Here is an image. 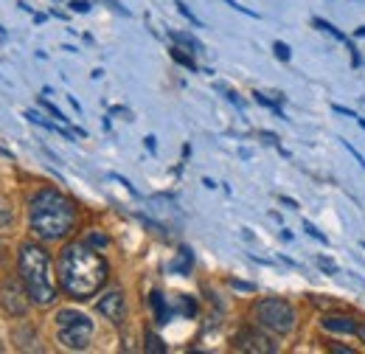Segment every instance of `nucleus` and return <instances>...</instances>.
Instances as JSON below:
<instances>
[{"label":"nucleus","mask_w":365,"mask_h":354,"mask_svg":"<svg viewBox=\"0 0 365 354\" xmlns=\"http://www.w3.org/2000/svg\"><path fill=\"white\" fill-rule=\"evenodd\" d=\"M107 261L87 242H73L59 253V284L76 301H87L107 281Z\"/></svg>","instance_id":"obj_1"},{"label":"nucleus","mask_w":365,"mask_h":354,"mask_svg":"<svg viewBox=\"0 0 365 354\" xmlns=\"http://www.w3.org/2000/svg\"><path fill=\"white\" fill-rule=\"evenodd\" d=\"M28 217H32V231L40 239L59 242V239H65L76 225V205L62 191L43 189L32 197Z\"/></svg>","instance_id":"obj_2"},{"label":"nucleus","mask_w":365,"mask_h":354,"mask_svg":"<svg viewBox=\"0 0 365 354\" xmlns=\"http://www.w3.org/2000/svg\"><path fill=\"white\" fill-rule=\"evenodd\" d=\"M20 276H23V284L32 295V301L40 304V307H48L56 301V284H54V276H51V259L48 253L40 248V245H32L25 242L20 248Z\"/></svg>","instance_id":"obj_3"},{"label":"nucleus","mask_w":365,"mask_h":354,"mask_svg":"<svg viewBox=\"0 0 365 354\" xmlns=\"http://www.w3.org/2000/svg\"><path fill=\"white\" fill-rule=\"evenodd\" d=\"M253 318L259 327H264L267 332H276V335H290L298 323V312L290 301L284 298H261L253 307Z\"/></svg>","instance_id":"obj_4"},{"label":"nucleus","mask_w":365,"mask_h":354,"mask_svg":"<svg viewBox=\"0 0 365 354\" xmlns=\"http://www.w3.org/2000/svg\"><path fill=\"white\" fill-rule=\"evenodd\" d=\"M56 329H59V343L65 349H87V343L93 340V320L84 312L76 309H62L56 315Z\"/></svg>","instance_id":"obj_5"},{"label":"nucleus","mask_w":365,"mask_h":354,"mask_svg":"<svg viewBox=\"0 0 365 354\" xmlns=\"http://www.w3.org/2000/svg\"><path fill=\"white\" fill-rule=\"evenodd\" d=\"M0 301H3V309L9 315H25L28 312V304H32V295H28L25 284H20V279H6L0 284Z\"/></svg>","instance_id":"obj_6"},{"label":"nucleus","mask_w":365,"mask_h":354,"mask_svg":"<svg viewBox=\"0 0 365 354\" xmlns=\"http://www.w3.org/2000/svg\"><path fill=\"white\" fill-rule=\"evenodd\" d=\"M233 346L239 351H256V354H272V351H279V346L272 343L267 335L256 332V329H242L236 338H233Z\"/></svg>","instance_id":"obj_7"},{"label":"nucleus","mask_w":365,"mask_h":354,"mask_svg":"<svg viewBox=\"0 0 365 354\" xmlns=\"http://www.w3.org/2000/svg\"><path fill=\"white\" fill-rule=\"evenodd\" d=\"M99 312H102L107 320L121 323V320H124V312H127V307H124V292L113 290V292L104 295V298H99Z\"/></svg>","instance_id":"obj_8"},{"label":"nucleus","mask_w":365,"mask_h":354,"mask_svg":"<svg viewBox=\"0 0 365 354\" xmlns=\"http://www.w3.org/2000/svg\"><path fill=\"white\" fill-rule=\"evenodd\" d=\"M320 327L326 332H334V335H357L360 323L351 315H323L320 318Z\"/></svg>","instance_id":"obj_9"},{"label":"nucleus","mask_w":365,"mask_h":354,"mask_svg":"<svg viewBox=\"0 0 365 354\" xmlns=\"http://www.w3.org/2000/svg\"><path fill=\"white\" fill-rule=\"evenodd\" d=\"M191 264H194V253H191L189 248H182V250L177 253V259L169 264V270H172V273H180V276H189Z\"/></svg>","instance_id":"obj_10"},{"label":"nucleus","mask_w":365,"mask_h":354,"mask_svg":"<svg viewBox=\"0 0 365 354\" xmlns=\"http://www.w3.org/2000/svg\"><path fill=\"white\" fill-rule=\"evenodd\" d=\"M149 304H152V309H155V320H158V327H166V323H169V307H166V298H163V295L161 292H152L149 295Z\"/></svg>","instance_id":"obj_11"},{"label":"nucleus","mask_w":365,"mask_h":354,"mask_svg":"<svg viewBox=\"0 0 365 354\" xmlns=\"http://www.w3.org/2000/svg\"><path fill=\"white\" fill-rule=\"evenodd\" d=\"M25 118H32L34 124H40V127H45V130H51V132H59V135H62V138H68V141L73 138V135H71L68 130H62L59 124H54V121H45V118H43L40 113H32V110H28V113H25Z\"/></svg>","instance_id":"obj_12"},{"label":"nucleus","mask_w":365,"mask_h":354,"mask_svg":"<svg viewBox=\"0 0 365 354\" xmlns=\"http://www.w3.org/2000/svg\"><path fill=\"white\" fill-rule=\"evenodd\" d=\"M169 37L174 40V43H180V45H186V48H191L194 54H200L202 51V43L194 37V34H182V32H169Z\"/></svg>","instance_id":"obj_13"},{"label":"nucleus","mask_w":365,"mask_h":354,"mask_svg":"<svg viewBox=\"0 0 365 354\" xmlns=\"http://www.w3.org/2000/svg\"><path fill=\"white\" fill-rule=\"evenodd\" d=\"M172 59L177 65H182V68H189V71H194L197 73V62H194V56H189L182 48H172Z\"/></svg>","instance_id":"obj_14"},{"label":"nucleus","mask_w":365,"mask_h":354,"mask_svg":"<svg viewBox=\"0 0 365 354\" xmlns=\"http://www.w3.org/2000/svg\"><path fill=\"white\" fill-rule=\"evenodd\" d=\"M315 25L320 28V32H326V34H331L334 40H340V43H346V34L340 32V28H338V25H331L329 20H323V17H315Z\"/></svg>","instance_id":"obj_15"},{"label":"nucleus","mask_w":365,"mask_h":354,"mask_svg":"<svg viewBox=\"0 0 365 354\" xmlns=\"http://www.w3.org/2000/svg\"><path fill=\"white\" fill-rule=\"evenodd\" d=\"M84 242H87L90 248H102V250H104V248L110 245V236H107L104 231H90V233H87V239H84Z\"/></svg>","instance_id":"obj_16"},{"label":"nucleus","mask_w":365,"mask_h":354,"mask_svg":"<svg viewBox=\"0 0 365 354\" xmlns=\"http://www.w3.org/2000/svg\"><path fill=\"white\" fill-rule=\"evenodd\" d=\"M146 351H155V354H166V343L158 338V335H152L146 332Z\"/></svg>","instance_id":"obj_17"},{"label":"nucleus","mask_w":365,"mask_h":354,"mask_svg":"<svg viewBox=\"0 0 365 354\" xmlns=\"http://www.w3.org/2000/svg\"><path fill=\"white\" fill-rule=\"evenodd\" d=\"M180 312L189 315V318H194V315H197V301L189 298V295H180Z\"/></svg>","instance_id":"obj_18"},{"label":"nucleus","mask_w":365,"mask_h":354,"mask_svg":"<svg viewBox=\"0 0 365 354\" xmlns=\"http://www.w3.org/2000/svg\"><path fill=\"white\" fill-rule=\"evenodd\" d=\"M40 104H43V107H45V110H48V113H51V115L56 118V121H59V124H65V121H68V118L62 115V110H59V107H54V104H51L48 99H40Z\"/></svg>","instance_id":"obj_19"},{"label":"nucleus","mask_w":365,"mask_h":354,"mask_svg":"<svg viewBox=\"0 0 365 354\" xmlns=\"http://www.w3.org/2000/svg\"><path fill=\"white\" fill-rule=\"evenodd\" d=\"M303 231H307L309 236H312V239H318V242H323V245H329V239H326V236L312 225V222H303Z\"/></svg>","instance_id":"obj_20"},{"label":"nucleus","mask_w":365,"mask_h":354,"mask_svg":"<svg viewBox=\"0 0 365 354\" xmlns=\"http://www.w3.org/2000/svg\"><path fill=\"white\" fill-rule=\"evenodd\" d=\"M318 268H320L323 273H338V264H334L331 259H323V256L318 259Z\"/></svg>","instance_id":"obj_21"},{"label":"nucleus","mask_w":365,"mask_h":354,"mask_svg":"<svg viewBox=\"0 0 365 354\" xmlns=\"http://www.w3.org/2000/svg\"><path fill=\"white\" fill-rule=\"evenodd\" d=\"M272 51H276V56L284 59V62L290 59V45H284V43H276V45H272Z\"/></svg>","instance_id":"obj_22"},{"label":"nucleus","mask_w":365,"mask_h":354,"mask_svg":"<svg viewBox=\"0 0 365 354\" xmlns=\"http://www.w3.org/2000/svg\"><path fill=\"white\" fill-rule=\"evenodd\" d=\"M231 287H233V290H242V292H253V290H256L253 284H248V281H239V279H231Z\"/></svg>","instance_id":"obj_23"},{"label":"nucleus","mask_w":365,"mask_h":354,"mask_svg":"<svg viewBox=\"0 0 365 354\" xmlns=\"http://www.w3.org/2000/svg\"><path fill=\"white\" fill-rule=\"evenodd\" d=\"M225 3H228L231 9H236V12H242V14H248V17H259L256 12H250V9H245V6H239V3H233V0H225Z\"/></svg>","instance_id":"obj_24"},{"label":"nucleus","mask_w":365,"mask_h":354,"mask_svg":"<svg viewBox=\"0 0 365 354\" xmlns=\"http://www.w3.org/2000/svg\"><path fill=\"white\" fill-rule=\"evenodd\" d=\"M71 9L84 14V12H90V3H87V0H73V3H71Z\"/></svg>","instance_id":"obj_25"},{"label":"nucleus","mask_w":365,"mask_h":354,"mask_svg":"<svg viewBox=\"0 0 365 354\" xmlns=\"http://www.w3.org/2000/svg\"><path fill=\"white\" fill-rule=\"evenodd\" d=\"M343 146H346V150H349V152H351V155H354V158H357V163H360V166H362V169H365V158H362V155H360V152H357V150H354V146H351V143H349V141H343Z\"/></svg>","instance_id":"obj_26"},{"label":"nucleus","mask_w":365,"mask_h":354,"mask_svg":"<svg viewBox=\"0 0 365 354\" xmlns=\"http://www.w3.org/2000/svg\"><path fill=\"white\" fill-rule=\"evenodd\" d=\"M177 9H180V14H182V17H189V20L194 23V25H200V20H197V17H194V14L189 12V6H182V3H177Z\"/></svg>","instance_id":"obj_27"},{"label":"nucleus","mask_w":365,"mask_h":354,"mask_svg":"<svg viewBox=\"0 0 365 354\" xmlns=\"http://www.w3.org/2000/svg\"><path fill=\"white\" fill-rule=\"evenodd\" d=\"M146 150L155 152V138H152V135H146Z\"/></svg>","instance_id":"obj_28"},{"label":"nucleus","mask_w":365,"mask_h":354,"mask_svg":"<svg viewBox=\"0 0 365 354\" xmlns=\"http://www.w3.org/2000/svg\"><path fill=\"white\" fill-rule=\"evenodd\" d=\"M281 202L287 205V209H298V202H295V200H290V197H281Z\"/></svg>","instance_id":"obj_29"},{"label":"nucleus","mask_w":365,"mask_h":354,"mask_svg":"<svg viewBox=\"0 0 365 354\" xmlns=\"http://www.w3.org/2000/svg\"><path fill=\"white\" fill-rule=\"evenodd\" d=\"M334 110H338V113H343V115H351V118H357V113H351L349 107H334Z\"/></svg>","instance_id":"obj_30"},{"label":"nucleus","mask_w":365,"mask_h":354,"mask_svg":"<svg viewBox=\"0 0 365 354\" xmlns=\"http://www.w3.org/2000/svg\"><path fill=\"white\" fill-rule=\"evenodd\" d=\"M357 335H360V338L365 340V323H360V329H357Z\"/></svg>","instance_id":"obj_31"},{"label":"nucleus","mask_w":365,"mask_h":354,"mask_svg":"<svg viewBox=\"0 0 365 354\" xmlns=\"http://www.w3.org/2000/svg\"><path fill=\"white\" fill-rule=\"evenodd\" d=\"M357 37H365V25H362V28H357Z\"/></svg>","instance_id":"obj_32"},{"label":"nucleus","mask_w":365,"mask_h":354,"mask_svg":"<svg viewBox=\"0 0 365 354\" xmlns=\"http://www.w3.org/2000/svg\"><path fill=\"white\" fill-rule=\"evenodd\" d=\"M0 155H3V158H12V152H9V150H0Z\"/></svg>","instance_id":"obj_33"},{"label":"nucleus","mask_w":365,"mask_h":354,"mask_svg":"<svg viewBox=\"0 0 365 354\" xmlns=\"http://www.w3.org/2000/svg\"><path fill=\"white\" fill-rule=\"evenodd\" d=\"M362 248H365V245H362Z\"/></svg>","instance_id":"obj_34"}]
</instances>
